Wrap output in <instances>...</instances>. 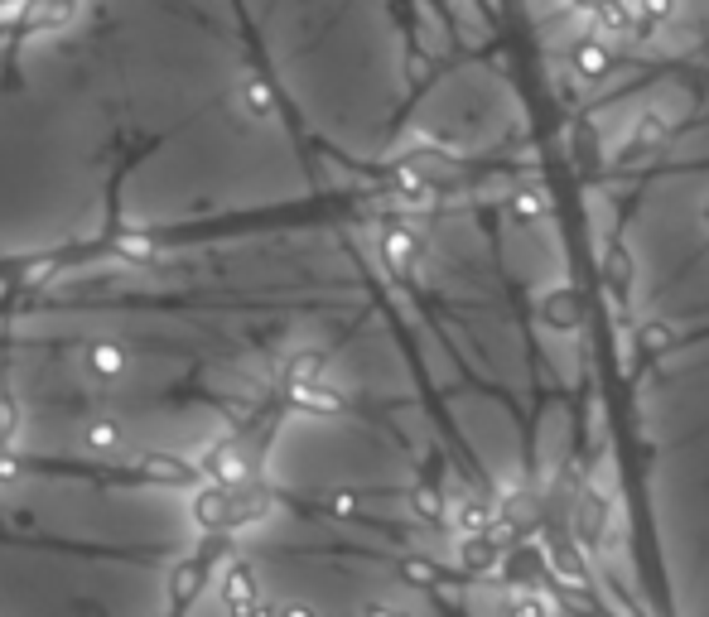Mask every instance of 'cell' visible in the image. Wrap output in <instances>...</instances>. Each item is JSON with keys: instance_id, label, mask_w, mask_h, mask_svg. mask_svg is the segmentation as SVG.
I'll return each instance as SVG.
<instances>
[{"instance_id": "obj_6", "label": "cell", "mask_w": 709, "mask_h": 617, "mask_svg": "<svg viewBox=\"0 0 709 617\" xmlns=\"http://www.w3.org/2000/svg\"><path fill=\"white\" fill-rule=\"evenodd\" d=\"M401 574H406L410 584H435V579H439L430 560H406V564H401Z\"/></svg>"}, {"instance_id": "obj_1", "label": "cell", "mask_w": 709, "mask_h": 617, "mask_svg": "<svg viewBox=\"0 0 709 617\" xmlns=\"http://www.w3.org/2000/svg\"><path fill=\"white\" fill-rule=\"evenodd\" d=\"M579 319H584V304H579V295H574V290L555 285V290H546V295H541V323H546V328H555V333H574V328H579Z\"/></svg>"}, {"instance_id": "obj_3", "label": "cell", "mask_w": 709, "mask_h": 617, "mask_svg": "<svg viewBox=\"0 0 709 617\" xmlns=\"http://www.w3.org/2000/svg\"><path fill=\"white\" fill-rule=\"evenodd\" d=\"M512 617H560V608L541 589H517L512 593Z\"/></svg>"}, {"instance_id": "obj_2", "label": "cell", "mask_w": 709, "mask_h": 617, "mask_svg": "<svg viewBox=\"0 0 709 617\" xmlns=\"http://www.w3.org/2000/svg\"><path fill=\"white\" fill-rule=\"evenodd\" d=\"M492 516H497V507H492L488 497H459V502H454V526H459V536H483L492 526Z\"/></svg>"}, {"instance_id": "obj_4", "label": "cell", "mask_w": 709, "mask_h": 617, "mask_svg": "<svg viewBox=\"0 0 709 617\" xmlns=\"http://www.w3.org/2000/svg\"><path fill=\"white\" fill-rule=\"evenodd\" d=\"M73 10H78V0H34L29 25H63V20H73Z\"/></svg>"}, {"instance_id": "obj_5", "label": "cell", "mask_w": 709, "mask_h": 617, "mask_svg": "<svg viewBox=\"0 0 709 617\" xmlns=\"http://www.w3.org/2000/svg\"><path fill=\"white\" fill-rule=\"evenodd\" d=\"M415 511H420V516H430V521L444 516V502H439L435 487H415Z\"/></svg>"}]
</instances>
